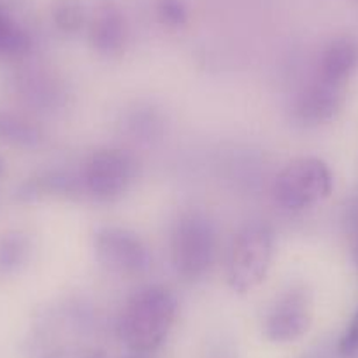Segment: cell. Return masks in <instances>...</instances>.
I'll return each mask as SVG.
<instances>
[{"label": "cell", "instance_id": "cell-1", "mask_svg": "<svg viewBox=\"0 0 358 358\" xmlns=\"http://www.w3.org/2000/svg\"><path fill=\"white\" fill-rule=\"evenodd\" d=\"M176 318V295L162 285H150L125 304L118 320V336L132 353L151 355L167 341Z\"/></svg>", "mask_w": 358, "mask_h": 358}, {"label": "cell", "instance_id": "cell-2", "mask_svg": "<svg viewBox=\"0 0 358 358\" xmlns=\"http://www.w3.org/2000/svg\"><path fill=\"white\" fill-rule=\"evenodd\" d=\"M276 251V239L267 223H248L230 243L227 251V283L237 294H248L267 278Z\"/></svg>", "mask_w": 358, "mask_h": 358}, {"label": "cell", "instance_id": "cell-3", "mask_svg": "<svg viewBox=\"0 0 358 358\" xmlns=\"http://www.w3.org/2000/svg\"><path fill=\"white\" fill-rule=\"evenodd\" d=\"M334 176L329 165L316 157L288 162L274 179L273 194L278 204L288 211H306L332 194Z\"/></svg>", "mask_w": 358, "mask_h": 358}, {"label": "cell", "instance_id": "cell-4", "mask_svg": "<svg viewBox=\"0 0 358 358\" xmlns=\"http://www.w3.org/2000/svg\"><path fill=\"white\" fill-rule=\"evenodd\" d=\"M174 271L187 281L209 273L216 257V232L213 223L201 213H187L176 222L171 237Z\"/></svg>", "mask_w": 358, "mask_h": 358}, {"label": "cell", "instance_id": "cell-5", "mask_svg": "<svg viewBox=\"0 0 358 358\" xmlns=\"http://www.w3.org/2000/svg\"><path fill=\"white\" fill-rule=\"evenodd\" d=\"M94 251L99 264L118 276H139L153 265L148 244L136 232L108 225L95 232Z\"/></svg>", "mask_w": 358, "mask_h": 358}, {"label": "cell", "instance_id": "cell-6", "mask_svg": "<svg viewBox=\"0 0 358 358\" xmlns=\"http://www.w3.org/2000/svg\"><path fill=\"white\" fill-rule=\"evenodd\" d=\"M136 178V162L118 148L97 150L86 158L81 183L92 197L111 201L125 194Z\"/></svg>", "mask_w": 358, "mask_h": 358}, {"label": "cell", "instance_id": "cell-7", "mask_svg": "<svg viewBox=\"0 0 358 358\" xmlns=\"http://www.w3.org/2000/svg\"><path fill=\"white\" fill-rule=\"evenodd\" d=\"M311 322V297L304 288L292 287L281 292L268 308L264 332L273 343H294L308 332Z\"/></svg>", "mask_w": 358, "mask_h": 358}, {"label": "cell", "instance_id": "cell-8", "mask_svg": "<svg viewBox=\"0 0 358 358\" xmlns=\"http://www.w3.org/2000/svg\"><path fill=\"white\" fill-rule=\"evenodd\" d=\"M127 30L120 9L111 0H102L90 20V43L106 57L120 55L125 48Z\"/></svg>", "mask_w": 358, "mask_h": 358}, {"label": "cell", "instance_id": "cell-9", "mask_svg": "<svg viewBox=\"0 0 358 358\" xmlns=\"http://www.w3.org/2000/svg\"><path fill=\"white\" fill-rule=\"evenodd\" d=\"M341 109V95L336 85L320 81L308 86L295 102V116L306 125L330 122Z\"/></svg>", "mask_w": 358, "mask_h": 358}, {"label": "cell", "instance_id": "cell-10", "mask_svg": "<svg viewBox=\"0 0 358 358\" xmlns=\"http://www.w3.org/2000/svg\"><path fill=\"white\" fill-rule=\"evenodd\" d=\"M358 65V44L348 37L332 41L320 60V79L339 86Z\"/></svg>", "mask_w": 358, "mask_h": 358}, {"label": "cell", "instance_id": "cell-11", "mask_svg": "<svg viewBox=\"0 0 358 358\" xmlns=\"http://www.w3.org/2000/svg\"><path fill=\"white\" fill-rule=\"evenodd\" d=\"M43 130L18 113L0 109V143L9 146L32 150L43 143Z\"/></svg>", "mask_w": 358, "mask_h": 358}, {"label": "cell", "instance_id": "cell-12", "mask_svg": "<svg viewBox=\"0 0 358 358\" xmlns=\"http://www.w3.org/2000/svg\"><path fill=\"white\" fill-rule=\"evenodd\" d=\"M30 239L20 230H11L0 236V278L18 274L30 258Z\"/></svg>", "mask_w": 358, "mask_h": 358}, {"label": "cell", "instance_id": "cell-13", "mask_svg": "<svg viewBox=\"0 0 358 358\" xmlns=\"http://www.w3.org/2000/svg\"><path fill=\"white\" fill-rule=\"evenodd\" d=\"M30 50V37L4 9L0 8V55L18 57Z\"/></svg>", "mask_w": 358, "mask_h": 358}, {"label": "cell", "instance_id": "cell-14", "mask_svg": "<svg viewBox=\"0 0 358 358\" xmlns=\"http://www.w3.org/2000/svg\"><path fill=\"white\" fill-rule=\"evenodd\" d=\"M51 16L57 29L65 34L79 32L88 18L83 0H55Z\"/></svg>", "mask_w": 358, "mask_h": 358}, {"label": "cell", "instance_id": "cell-15", "mask_svg": "<svg viewBox=\"0 0 358 358\" xmlns=\"http://www.w3.org/2000/svg\"><path fill=\"white\" fill-rule=\"evenodd\" d=\"M20 92L27 101L36 106L55 104L58 90L55 88L53 79L44 78L43 74H25L18 79Z\"/></svg>", "mask_w": 358, "mask_h": 358}, {"label": "cell", "instance_id": "cell-16", "mask_svg": "<svg viewBox=\"0 0 358 358\" xmlns=\"http://www.w3.org/2000/svg\"><path fill=\"white\" fill-rule=\"evenodd\" d=\"M157 13L160 22L171 29L183 27L188 20L187 8L181 0H160L157 6Z\"/></svg>", "mask_w": 358, "mask_h": 358}, {"label": "cell", "instance_id": "cell-17", "mask_svg": "<svg viewBox=\"0 0 358 358\" xmlns=\"http://www.w3.org/2000/svg\"><path fill=\"white\" fill-rule=\"evenodd\" d=\"M43 358H106V355L97 348L62 346L55 348L53 351H48Z\"/></svg>", "mask_w": 358, "mask_h": 358}, {"label": "cell", "instance_id": "cell-18", "mask_svg": "<svg viewBox=\"0 0 358 358\" xmlns=\"http://www.w3.org/2000/svg\"><path fill=\"white\" fill-rule=\"evenodd\" d=\"M358 351V309L351 318L350 325H348L346 332L339 341V353L343 357H351Z\"/></svg>", "mask_w": 358, "mask_h": 358}, {"label": "cell", "instance_id": "cell-19", "mask_svg": "<svg viewBox=\"0 0 358 358\" xmlns=\"http://www.w3.org/2000/svg\"><path fill=\"white\" fill-rule=\"evenodd\" d=\"M4 171H6V160L0 157V176L4 174Z\"/></svg>", "mask_w": 358, "mask_h": 358}, {"label": "cell", "instance_id": "cell-20", "mask_svg": "<svg viewBox=\"0 0 358 358\" xmlns=\"http://www.w3.org/2000/svg\"><path fill=\"white\" fill-rule=\"evenodd\" d=\"M130 358H148V355H136V353H134Z\"/></svg>", "mask_w": 358, "mask_h": 358}]
</instances>
